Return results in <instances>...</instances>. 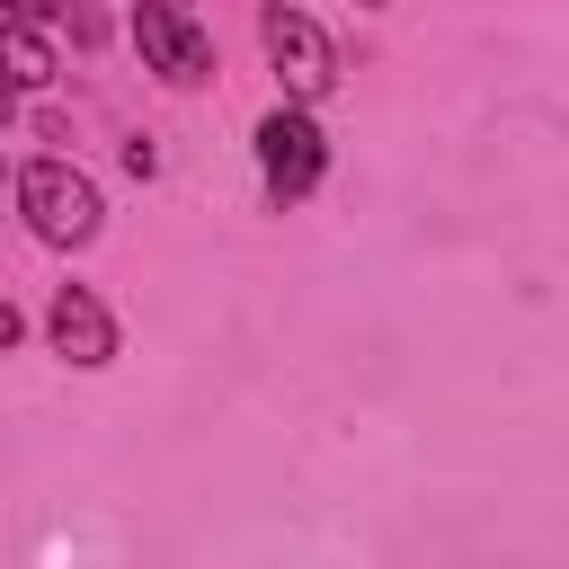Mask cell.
Listing matches in <instances>:
<instances>
[{"mask_svg":"<svg viewBox=\"0 0 569 569\" xmlns=\"http://www.w3.org/2000/svg\"><path fill=\"white\" fill-rule=\"evenodd\" d=\"M9 107H18V89H9V80H0V124H9Z\"/></svg>","mask_w":569,"mask_h":569,"instance_id":"obj_8","label":"cell"},{"mask_svg":"<svg viewBox=\"0 0 569 569\" xmlns=\"http://www.w3.org/2000/svg\"><path fill=\"white\" fill-rule=\"evenodd\" d=\"M18 204H27V231L36 240H53V249H80V240H98V187L71 169V160H27L18 169Z\"/></svg>","mask_w":569,"mask_h":569,"instance_id":"obj_1","label":"cell"},{"mask_svg":"<svg viewBox=\"0 0 569 569\" xmlns=\"http://www.w3.org/2000/svg\"><path fill=\"white\" fill-rule=\"evenodd\" d=\"M320 169H329V142H320V124H311L302 107L258 116V178H267L276 204H302V196L320 187Z\"/></svg>","mask_w":569,"mask_h":569,"instance_id":"obj_2","label":"cell"},{"mask_svg":"<svg viewBox=\"0 0 569 569\" xmlns=\"http://www.w3.org/2000/svg\"><path fill=\"white\" fill-rule=\"evenodd\" d=\"M44 329H53V347H62L71 365H107V356H116V320H107V302H98L89 284H62L53 311H44Z\"/></svg>","mask_w":569,"mask_h":569,"instance_id":"obj_5","label":"cell"},{"mask_svg":"<svg viewBox=\"0 0 569 569\" xmlns=\"http://www.w3.org/2000/svg\"><path fill=\"white\" fill-rule=\"evenodd\" d=\"M0 80H9V89H44V80H53L44 9H9V18H0Z\"/></svg>","mask_w":569,"mask_h":569,"instance_id":"obj_6","label":"cell"},{"mask_svg":"<svg viewBox=\"0 0 569 569\" xmlns=\"http://www.w3.org/2000/svg\"><path fill=\"white\" fill-rule=\"evenodd\" d=\"M258 36H267V62H276V80H284V89H293V107L311 116V98L338 80V53H329L320 18H302V9H267V18H258Z\"/></svg>","mask_w":569,"mask_h":569,"instance_id":"obj_4","label":"cell"},{"mask_svg":"<svg viewBox=\"0 0 569 569\" xmlns=\"http://www.w3.org/2000/svg\"><path fill=\"white\" fill-rule=\"evenodd\" d=\"M133 44H142V62H151L169 89L213 80V36H204L187 9H169V0H142V9H133Z\"/></svg>","mask_w":569,"mask_h":569,"instance_id":"obj_3","label":"cell"},{"mask_svg":"<svg viewBox=\"0 0 569 569\" xmlns=\"http://www.w3.org/2000/svg\"><path fill=\"white\" fill-rule=\"evenodd\" d=\"M18 329H27V320H18L9 302H0V347H18Z\"/></svg>","mask_w":569,"mask_h":569,"instance_id":"obj_7","label":"cell"}]
</instances>
